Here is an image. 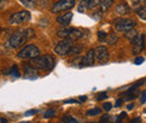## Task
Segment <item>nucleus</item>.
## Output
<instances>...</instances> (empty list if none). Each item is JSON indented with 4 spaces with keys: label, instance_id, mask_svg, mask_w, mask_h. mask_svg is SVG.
<instances>
[{
    "label": "nucleus",
    "instance_id": "a19ab883",
    "mask_svg": "<svg viewBox=\"0 0 146 123\" xmlns=\"http://www.w3.org/2000/svg\"><path fill=\"white\" fill-rule=\"evenodd\" d=\"M64 103H66V104H68V103H76V101H75V100H68V101H65Z\"/></svg>",
    "mask_w": 146,
    "mask_h": 123
},
{
    "label": "nucleus",
    "instance_id": "6ab92c4d",
    "mask_svg": "<svg viewBox=\"0 0 146 123\" xmlns=\"http://www.w3.org/2000/svg\"><path fill=\"white\" fill-rule=\"evenodd\" d=\"M105 41H107L108 45H115L117 41H118V36H116L115 34H110V35H107Z\"/></svg>",
    "mask_w": 146,
    "mask_h": 123
},
{
    "label": "nucleus",
    "instance_id": "20e7f679",
    "mask_svg": "<svg viewBox=\"0 0 146 123\" xmlns=\"http://www.w3.org/2000/svg\"><path fill=\"white\" fill-rule=\"evenodd\" d=\"M74 5H75V0H58L52 7V12L58 14L62 11H68V10L72 9Z\"/></svg>",
    "mask_w": 146,
    "mask_h": 123
},
{
    "label": "nucleus",
    "instance_id": "f3484780",
    "mask_svg": "<svg viewBox=\"0 0 146 123\" xmlns=\"http://www.w3.org/2000/svg\"><path fill=\"white\" fill-rule=\"evenodd\" d=\"M19 1H20L26 8H28V9H34V8L36 7L38 0H19Z\"/></svg>",
    "mask_w": 146,
    "mask_h": 123
},
{
    "label": "nucleus",
    "instance_id": "473e14b6",
    "mask_svg": "<svg viewBox=\"0 0 146 123\" xmlns=\"http://www.w3.org/2000/svg\"><path fill=\"white\" fill-rule=\"evenodd\" d=\"M109 115L108 114H105V115H102V118H101V120L99 121L98 123H108V121H109Z\"/></svg>",
    "mask_w": 146,
    "mask_h": 123
},
{
    "label": "nucleus",
    "instance_id": "ddd939ff",
    "mask_svg": "<svg viewBox=\"0 0 146 123\" xmlns=\"http://www.w3.org/2000/svg\"><path fill=\"white\" fill-rule=\"evenodd\" d=\"M83 30L81 29H76V28H70V32H69V35H68V39H71V40H78V39H81L83 38Z\"/></svg>",
    "mask_w": 146,
    "mask_h": 123
},
{
    "label": "nucleus",
    "instance_id": "72a5a7b5",
    "mask_svg": "<svg viewBox=\"0 0 146 123\" xmlns=\"http://www.w3.org/2000/svg\"><path fill=\"white\" fill-rule=\"evenodd\" d=\"M92 17L94 18L96 20H100L101 19V17H102V11L100 10V11H97L96 14H93V16Z\"/></svg>",
    "mask_w": 146,
    "mask_h": 123
},
{
    "label": "nucleus",
    "instance_id": "79ce46f5",
    "mask_svg": "<svg viewBox=\"0 0 146 123\" xmlns=\"http://www.w3.org/2000/svg\"><path fill=\"white\" fill-rule=\"evenodd\" d=\"M134 106H135V104H134V103H131V104H129V105L127 106V109L128 110H133V107H134Z\"/></svg>",
    "mask_w": 146,
    "mask_h": 123
},
{
    "label": "nucleus",
    "instance_id": "c756f323",
    "mask_svg": "<svg viewBox=\"0 0 146 123\" xmlns=\"http://www.w3.org/2000/svg\"><path fill=\"white\" fill-rule=\"evenodd\" d=\"M106 99H108V94H107L106 92H100V93L97 95V101H104V100H106Z\"/></svg>",
    "mask_w": 146,
    "mask_h": 123
},
{
    "label": "nucleus",
    "instance_id": "de8ad7c7",
    "mask_svg": "<svg viewBox=\"0 0 146 123\" xmlns=\"http://www.w3.org/2000/svg\"><path fill=\"white\" fill-rule=\"evenodd\" d=\"M19 123H29V122H26V121H25V122H19Z\"/></svg>",
    "mask_w": 146,
    "mask_h": 123
},
{
    "label": "nucleus",
    "instance_id": "a18cd8bd",
    "mask_svg": "<svg viewBox=\"0 0 146 123\" xmlns=\"http://www.w3.org/2000/svg\"><path fill=\"white\" fill-rule=\"evenodd\" d=\"M0 123H8V121L6 119H0Z\"/></svg>",
    "mask_w": 146,
    "mask_h": 123
},
{
    "label": "nucleus",
    "instance_id": "f257e3e1",
    "mask_svg": "<svg viewBox=\"0 0 146 123\" xmlns=\"http://www.w3.org/2000/svg\"><path fill=\"white\" fill-rule=\"evenodd\" d=\"M31 65L34 66L37 70H51L55 66L54 56L47 54L43 56H38L36 58H33L31 61Z\"/></svg>",
    "mask_w": 146,
    "mask_h": 123
},
{
    "label": "nucleus",
    "instance_id": "c9c22d12",
    "mask_svg": "<svg viewBox=\"0 0 146 123\" xmlns=\"http://www.w3.org/2000/svg\"><path fill=\"white\" fill-rule=\"evenodd\" d=\"M111 107H112V104H111L110 102H107V103H105V104H104V109H105L106 111H110V110H111Z\"/></svg>",
    "mask_w": 146,
    "mask_h": 123
},
{
    "label": "nucleus",
    "instance_id": "f8f14e48",
    "mask_svg": "<svg viewBox=\"0 0 146 123\" xmlns=\"http://www.w3.org/2000/svg\"><path fill=\"white\" fill-rule=\"evenodd\" d=\"M116 12L118 15H121V16L127 15V14L130 12V7L128 6V3H126L125 1H121L120 3H118L116 6Z\"/></svg>",
    "mask_w": 146,
    "mask_h": 123
},
{
    "label": "nucleus",
    "instance_id": "6e6552de",
    "mask_svg": "<svg viewBox=\"0 0 146 123\" xmlns=\"http://www.w3.org/2000/svg\"><path fill=\"white\" fill-rule=\"evenodd\" d=\"M131 45H133V49L131 52L133 54H139L145 47V36L144 35H137L131 41Z\"/></svg>",
    "mask_w": 146,
    "mask_h": 123
},
{
    "label": "nucleus",
    "instance_id": "bb28decb",
    "mask_svg": "<svg viewBox=\"0 0 146 123\" xmlns=\"http://www.w3.org/2000/svg\"><path fill=\"white\" fill-rule=\"evenodd\" d=\"M86 9H88V0H82L80 6H79V11L80 12H84Z\"/></svg>",
    "mask_w": 146,
    "mask_h": 123
},
{
    "label": "nucleus",
    "instance_id": "cd10ccee",
    "mask_svg": "<svg viewBox=\"0 0 146 123\" xmlns=\"http://www.w3.org/2000/svg\"><path fill=\"white\" fill-rule=\"evenodd\" d=\"M55 115V111L54 110H47V111H45V113H44V119H51V118H53Z\"/></svg>",
    "mask_w": 146,
    "mask_h": 123
},
{
    "label": "nucleus",
    "instance_id": "f704fd0d",
    "mask_svg": "<svg viewBox=\"0 0 146 123\" xmlns=\"http://www.w3.org/2000/svg\"><path fill=\"white\" fill-rule=\"evenodd\" d=\"M37 111L36 110H29V111H27L26 113H25V116H31V115H34V114H36Z\"/></svg>",
    "mask_w": 146,
    "mask_h": 123
},
{
    "label": "nucleus",
    "instance_id": "a878e982",
    "mask_svg": "<svg viewBox=\"0 0 146 123\" xmlns=\"http://www.w3.org/2000/svg\"><path fill=\"white\" fill-rule=\"evenodd\" d=\"M62 122L63 123H78V120H75L71 115H65L62 118Z\"/></svg>",
    "mask_w": 146,
    "mask_h": 123
},
{
    "label": "nucleus",
    "instance_id": "393cba45",
    "mask_svg": "<svg viewBox=\"0 0 146 123\" xmlns=\"http://www.w3.org/2000/svg\"><path fill=\"white\" fill-rule=\"evenodd\" d=\"M101 3V0H88V9H93Z\"/></svg>",
    "mask_w": 146,
    "mask_h": 123
},
{
    "label": "nucleus",
    "instance_id": "4c0bfd02",
    "mask_svg": "<svg viewBox=\"0 0 146 123\" xmlns=\"http://www.w3.org/2000/svg\"><path fill=\"white\" fill-rule=\"evenodd\" d=\"M121 104H123V100L121 99H117V101H116V107H119Z\"/></svg>",
    "mask_w": 146,
    "mask_h": 123
},
{
    "label": "nucleus",
    "instance_id": "2f4dec72",
    "mask_svg": "<svg viewBox=\"0 0 146 123\" xmlns=\"http://www.w3.org/2000/svg\"><path fill=\"white\" fill-rule=\"evenodd\" d=\"M144 62H145L144 57H141V56H139V57H136V58H135L134 64H135V65H141V64H143Z\"/></svg>",
    "mask_w": 146,
    "mask_h": 123
},
{
    "label": "nucleus",
    "instance_id": "aec40b11",
    "mask_svg": "<svg viewBox=\"0 0 146 123\" xmlns=\"http://www.w3.org/2000/svg\"><path fill=\"white\" fill-rule=\"evenodd\" d=\"M81 51H82V47H81V46L72 45L71 48H70L69 52H68V55H78V54L81 53Z\"/></svg>",
    "mask_w": 146,
    "mask_h": 123
},
{
    "label": "nucleus",
    "instance_id": "c85d7f7f",
    "mask_svg": "<svg viewBox=\"0 0 146 123\" xmlns=\"http://www.w3.org/2000/svg\"><path fill=\"white\" fill-rule=\"evenodd\" d=\"M72 66L75 67H82V57H78L72 62Z\"/></svg>",
    "mask_w": 146,
    "mask_h": 123
},
{
    "label": "nucleus",
    "instance_id": "7ed1b4c3",
    "mask_svg": "<svg viewBox=\"0 0 146 123\" xmlns=\"http://www.w3.org/2000/svg\"><path fill=\"white\" fill-rule=\"evenodd\" d=\"M135 21L129 18H121L115 21V30L119 33H126L135 27Z\"/></svg>",
    "mask_w": 146,
    "mask_h": 123
},
{
    "label": "nucleus",
    "instance_id": "39448f33",
    "mask_svg": "<svg viewBox=\"0 0 146 123\" xmlns=\"http://www.w3.org/2000/svg\"><path fill=\"white\" fill-rule=\"evenodd\" d=\"M31 19V14L27 10H23V11H18L15 12L14 15H11L9 18V24L17 26V25H21L26 21H28Z\"/></svg>",
    "mask_w": 146,
    "mask_h": 123
},
{
    "label": "nucleus",
    "instance_id": "423d86ee",
    "mask_svg": "<svg viewBox=\"0 0 146 123\" xmlns=\"http://www.w3.org/2000/svg\"><path fill=\"white\" fill-rule=\"evenodd\" d=\"M72 45H73V40H71V39H68V38H66V39L61 40V41L55 46V48H54L55 54L61 55V56L68 55V52H69V49L71 48Z\"/></svg>",
    "mask_w": 146,
    "mask_h": 123
},
{
    "label": "nucleus",
    "instance_id": "4be33fe9",
    "mask_svg": "<svg viewBox=\"0 0 146 123\" xmlns=\"http://www.w3.org/2000/svg\"><path fill=\"white\" fill-rule=\"evenodd\" d=\"M9 75H11L14 78H18L19 77V68L17 65H13V67L9 70Z\"/></svg>",
    "mask_w": 146,
    "mask_h": 123
},
{
    "label": "nucleus",
    "instance_id": "a211bd4d",
    "mask_svg": "<svg viewBox=\"0 0 146 123\" xmlns=\"http://www.w3.org/2000/svg\"><path fill=\"white\" fill-rule=\"evenodd\" d=\"M137 35H138L137 30H136L135 28H133V29H130V30L126 32L124 37H125L126 39H128V40H130V41H131V40H133V39H134V38H135V37H136Z\"/></svg>",
    "mask_w": 146,
    "mask_h": 123
},
{
    "label": "nucleus",
    "instance_id": "37998d69",
    "mask_svg": "<svg viewBox=\"0 0 146 123\" xmlns=\"http://www.w3.org/2000/svg\"><path fill=\"white\" fill-rule=\"evenodd\" d=\"M131 2H133L134 5H138L141 1H139V0H131Z\"/></svg>",
    "mask_w": 146,
    "mask_h": 123
},
{
    "label": "nucleus",
    "instance_id": "0eeeda50",
    "mask_svg": "<svg viewBox=\"0 0 146 123\" xmlns=\"http://www.w3.org/2000/svg\"><path fill=\"white\" fill-rule=\"evenodd\" d=\"M26 40H27V39L25 38V36L23 35V33H21V32H18V33H15L14 35L9 38L8 44H9V46H10L11 48H18V47L23 46V45L26 43Z\"/></svg>",
    "mask_w": 146,
    "mask_h": 123
},
{
    "label": "nucleus",
    "instance_id": "8fccbe9b",
    "mask_svg": "<svg viewBox=\"0 0 146 123\" xmlns=\"http://www.w3.org/2000/svg\"><path fill=\"white\" fill-rule=\"evenodd\" d=\"M145 82H146V78H145Z\"/></svg>",
    "mask_w": 146,
    "mask_h": 123
},
{
    "label": "nucleus",
    "instance_id": "5701e85b",
    "mask_svg": "<svg viewBox=\"0 0 146 123\" xmlns=\"http://www.w3.org/2000/svg\"><path fill=\"white\" fill-rule=\"evenodd\" d=\"M136 12H137V15L139 16V18H141V19L146 20V6L138 8V9L136 10Z\"/></svg>",
    "mask_w": 146,
    "mask_h": 123
},
{
    "label": "nucleus",
    "instance_id": "1a4fd4ad",
    "mask_svg": "<svg viewBox=\"0 0 146 123\" xmlns=\"http://www.w3.org/2000/svg\"><path fill=\"white\" fill-rule=\"evenodd\" d=\"M93 51H94V59H97L98 62L105 64L109 61V53L105 46H98Z\"/></svg>",
    "mask_w": 146,
    "mask_h": 123
},
{
    "label": "nucleus",
    "instance_id": "ea45409f",
    "mask_svg": "<svg viewBox=\"0 0 146 123\" xmlns=\"http://www.w3.org/2000/svg\"><path fill=\"white\" fill-rule=\"evenodd\" d=\"M129 123H141V119L139 118H136V119H133Z\"/></svg>",
    "mask_w": 146,
    "mask_h": 123
},
{
    "label": "nucleus",
    "instance_id": "2eb2a0df",
    "mask_svg": "<svg viewBox=\"0 0 146 123\" xmlns=\"http://www.w3.org/2000/svg\"><path fill=\"white\" fill-rule=\"evenodd\" d=\"M113 1H115V0H102L101 3H100V6H101V9H100V10H101L102 12L109 10L110 8L112 7V5H113Z\"/></svg>",
    "mask_w": 146,
    "mask_h": 123
},
{
    "label": "nucleus",
    "instance_id": "e433bc0d",
    "mask_svg": "<svg viewBox=\"0 0 146 123\" xmlns=\"http://www.w3.org/2000/svg\"><path fill=\"white\" fill-rule=\"evenodd\" d=\"M141 102L144 104L146 103V91H144L143 93H142V96H141Z\"/></svg>",
    "mask_w": 146,
    "mask_h": 123
},
{
    "label": "nucleus",
    "instance_id": "09e8293b",
    "mask_svg": "<svg viewBox=\"0 0 146 123\" xmlns=\"http://www.w3.org/2000/svg\"><path fill=\"white\" fill-rule=\"evenodd\" d=\"M0 33H1V27H0Z\"/></svg>",
    "mask_w": 146,
    "mask_h": 123
},
{
    "label": "nucleus",
    "instance_id": "c03bdc74",
    "mask_svg": "<svg viewBox=\"0 0 146 123\" xmlns=\"http://www.w3.org/2000/svg\"><path fill=\"white\" fill-rule=\"evenodd\" d=\"M3 3H5V0H0V9L3 7Z\"/></svg>",
    "mask_w": 146,
    "mask_h": 123
},
{
    "label": "nucleus",
    "instance_id": "dca6fc26",
    "mask_svg": "<svg viewBox=\"0 0 146 123\" xmlns=\"http://www.w3.org/2000/svg\"><path fill=\"white\" fill-rule=\"evenodd\" d=\"M69 32H70V28H68V27H61V28L57 29L56 35L58 36L60 38L66 39V38H68V35H69Z\"/></svg>",
    "mask_w": 146,
    "mask_h": 123
},
{
    "label": "nucleus",
    "instance_id": "b1692460",
    "mask_svg": "<svg viewBox=\"0 0 146 123\" xmlns=\"http://www.w3.org/2000/svg\"><path fill=\"white\" fill-rule=\"evenodd\" d=\"M101 113V110L99 107H93L91 110L87 111V115L88 116H94V115H99Z\"/></svg>",
    "mask_w": 146,
    "mask_h": 123
},
{
    "label": "nucleus",
    "instance_id": "7c9ffc66",
    "mask_svg": "<svg viewBox=\"0 0 146 123\" xmlns=\"http://www.w3.org/2000/svg\"><path fill=\"white\" fill-rule=\"evenodd\" d=\"M97 35H98V39H99L100 41H105V39H106V37H107V33L100 30V32H98Z\"/></svg>",
    "mask_w": 146,
    "mask_h": 123
},
{
    "label": "nucleus",
    "instance_id": "9d476101",
    "mask_svg": "<svg viewBox=\"0 0 146 123\" xmlns=\"http://www.w3.org/2000/svg\"><path fill=\"white\" fill-rule=\"evenodd\" d=\"M25 70V78H28V80H35L37 78V68H35L34 66H32L31 64L25 66L24 67Z\"/></svg>",
    "mask_w": 146,
    "mask_h": 123
},
{
    "label": "nucleus",
    "instance_id": "9b49d317",
    "mask_svg": "<svg viewBox=\"0 0 146 123\" xmlns=\"http://www.w3.org/2000/svg\"><path fill=\"white\" fill-rule=\"evenodd\" d=\"M94 63V51L90 49L84 57H82V67L84 66H92Z\"/></svg>",
    "mask_w": 146,
    "mask_h": 123
},
{
    "label": "nucleus",
    "instance_id": "58836bf2",
    "mask_svg": "<svg viewBox=\"0 0 146 123\" xmlns=\"http://www.w3.org/2000/svg\"><path fill=\"white\" fill-rule=\"evenodd\" d=\"M79 101H80V102H86V101H87V96H86V95L80 96V97H79Z\"/></svg>",
    "mask_w": 146,
    "mask_h": 123
},
{
    "label": "nucleus",
    "instance_id": "4468645a",
    "mask_svg": "<svg viewBox=\"0 0 146 123\" xmlns=\"http://www.w3.org/2000/svg\"><path fill=\"white\" fill-rule=\"evenodd\" d=\"M72 18H73L72 12H66V14H64L63 16H58V17L56 18V21H57L61 26H66V25H69V24L71 22Z\"/></svg>",
    "mask_w": 146,
    "mask_h": 123
},
{
    "label": "nucleus",
    "instance_id": "412c9836",
    "mask_svg": "<svg viewBox=\"0 0 146 123\" xmlns=\"http://www.w3.org/2000/svg\"><path fill=\"white\" fill-rule=\"evenodd\" d=\"M21 33H23V35L25 36V38L28 40V39H32V38H34V36H35V33H34V30L33 29H31V28H27V29H24V30H21Z\"/></svg>",
    "mask_w": 146,
    "mask_h": 123
},
{
    "label": "nucleus",
    "instance_id": "49530a36",
    "mask_svg": "<svg viewBox=\"0 0 146 123\" xmlns=\"http://www.w3.org/2000/svg\"><path fill=\"white\" fill-rule=\"evenodd\" d=\"M139 1H141V2H145L146 0H139Z\"/></svg>",
    "mask_w": 146,
    "mask_h": 123
},
{
    "label": "nucleus",
    "instance_id": "f03ea898",
    "mask_svg": "<svg viewBox=\"0 0 146 123\" xmlns=\"http://www.w3.org/2000/svg\"><path fill=\"white\" fill-rule=\"evenodd\" d=\"M39 48L37 47L36 45H27L25 46L24 48H21L17 54V57L21 58V59H33V58H36L39 56Z\"/></svg>",
    "mask_w": 146,
    "mask_h": 123
}]
</instances>
